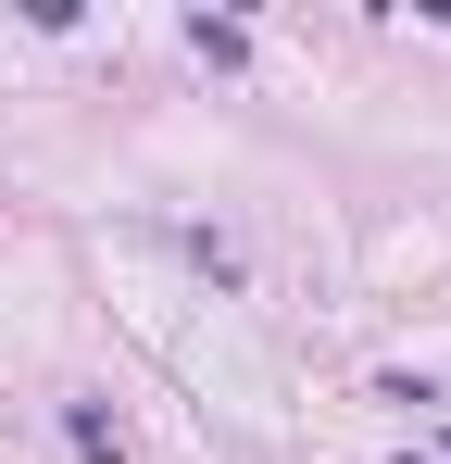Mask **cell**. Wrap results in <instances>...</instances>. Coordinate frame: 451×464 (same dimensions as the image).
Listing matches in <instances>:
<instances>
[{"label": "cell", "instance_id": "6da1fadb", "mask_svg": "<svg viewBox=\"0 0 451 464\" xmlns=\"http://www.w3.org/2000/svg\"><path fill=\"white\" fill-rule=\"evenodd\" d=\"M63 440L88 464H126V427H113V414H101V401H63Z\"/></svg>", "mask_w": 451, "mask_h": 464}]
</instances>
